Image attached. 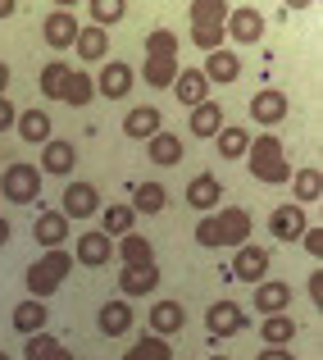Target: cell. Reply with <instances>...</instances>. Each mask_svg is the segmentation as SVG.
<instances>
[{"label": "cell", "instance_id": "cell-1", "mask_svg": "<svg viewBox=\"0 0 323 360\" xmlns=\"http://www.w3.org/2000/svg\"><path fill=\"white\" fill-rule=\"evenodd\" d=\"M246 169H251V178H255V183H264V187H282V183H291V165H287V155H282L278 132H260V137H251V150H246Z\"/></svg>", "mask_w": 323, "mask_h": 360}, {"label": "cell", "instance_id": "cell-2", "mask_svg": "<svg viewBox=\"0 0 323 360\" xmlns=\"http://www.w3.org/2000/svg\"><path fill=\"white\" fill-rule=\"evenodd\" d=\"M141 78H146L155 91L173 87V78H178V37L169 32V27L146 32V64H141Z\"/></svg>", "mask_w": 323, "mask_h": 360}, {"label": "cell", "instance_id": "cell-3", "mask_svg": "<svg viewBox=\"0 0 323 360\" xmlns=\"http://www.w3.org/2000/svg\"><path fill=\"white\" fill-rule=\"evenodd\" d=\"M73 274V255L64 251H46L41 260H32L27 264V274H23V283H27V297L32 301H46V297H55V292L64 288V278Z\"/></svg>", "mask_w": 323, "mask_h": 360}, {"label": "cell", "instance_id": "cell-4", "mask_svg": "<svg viewBox=\"0 0 323 360\" xmlns=\"http://www.w3.org/2000/svg\"><path fill=\"white\" fill-rule=\"evenodd\" d=\"M0 196H5L9 205H32L37 196H41V169L23 165V160L5 165L0 169Z\"/></svg>", "mask_w": 323, "mask_h": 360}, {"label": "cell", "instance_id": "cell-5", "mask_svg": "<svg viewBox=\"0 0 323 360\" xmlns=\"http://www.w3.org/2000/svg\"><path fill=\"white\" fill-rule=\"evenodd\" d=\"M223 37H232L237 46H255V41H264V14H260V9H251V5L228 9Z\"/></svg>", "mask_w": 323, "mask_h": 360}, {"label": "cell", "instance_id": "cell-6", "mask_svg": "<svg viewBox=\"0 0 323 360\" xmlns=\"http://www.w3.org/2000/svg\"><path fill=\"white\" fill-rule=\"evenodd\" d=\"M232 278L260 288V283L269 278V251H264V246H255V242L237 246V255H232Z\"/></svg>", "mask_w": 323, "mask_h": 360}, {"label": "cell", "instance_id": "cell-7", "mask_svg": "<svg viewBox=\"0 0 323 360\" xmlns=\"http://www.w3.org/2000/svg\"><path fill=\"white\" fill-rule=\"evenodd\" d=\"M246 324H251V319L242 315L237 301H214V306L205 310V328H210V338H237V333H246Z\"/></svg>", "mask_w": 323, "mask_h": 360}, {"label": "cell", "instance_id": "cell-8", "mask_svg": "<svg viewBox=\"0 0 323 360\" xmlns=\"http://www.w3.org/2000/svg\"><path fill=\"white\" fill-rule=\"evenodd\" d=\"M64 219H91V214H100V192H96V183H69L64 187Z\"/></svg>", "mask_w": 323, "mask_h": 360}, {"label": "cell", "instance_id": "cell-9", "mask_svg": "<svg viewBox=\"0 0 323 360\" xmlns=\"http://www.w3.org/2000/svg\"><path fill=\"white\" fill-rule=\"evenodd\" d=\"M78 27L82 23L69 14V9H51V14H46V23H41V37H46V46H51V51H73Z\"/></svg>", "mask_w": 323, "mask_h": 360}, {"label": "cell", "instance_id": "cell-10", "mask_svg": "<svg viewBox=\"0 0 323 360\" xmlns=\"http://www.w3.org/2000/svg\"><path fill=\"white\" fill-rule=\"evenodd\" d=\"M91 82H96V96H105V101H123V96L132 91V82H137V73H132L123 60H105L100 78H91Z\"/></svg>", "mask_w": 323, "mask_h": 360}, {"label": "cell", "instance_id": "cell-11", "mask_svg": "<svg viewBox=\"0 0 323 360\" xmlns=\"http://www.w3.org/2000/svg\"><path fill=\"white\" fill-rule=\"evenodd\" d=\"M69 255H73V264H87V269H100V264H110V255H114V242H110L100 229H87Z\"/></svg>", "mask_w": 323, "mask_h": 360}, {"label": "cell", "instance_id": "cell-12", "mask_svg": "<svg viewBox=\"0 0 323 360\" xmlns=\"http://www.w3.org/2000/svg\"><path fill=\"white\" fill-rule=\"evenodd\" d=\"M218 224V242L223 246H246L251 242V214L242 210V205H223V210L214 214Z\"/></svg>", "mask_w": 323, "mask_h": 360}, {"label": "cell", "instance_id": "cell-13", "mask_svg": "<svg viewBox=\"0 0 323 360\" xmlns=\"http://www.w3.org/2000/svg\"><path fill=\"white\" fill-rule=\"evenodd\" d=\"M187 205L201 214H214L218 205H223V183H218L214 174H196L192 183H187Z\"/></svg>", "mask_w": 323, "mask_h": 360}, {"label": "cell", "instance_id": "cell-14", "mask_svg": "<svg viewBox=\"0 0 323 360\" xmlns=\"http://www.w3.org/2000/svg\"><path fill=\"white\" fill-rule=\"evenodd\" d=\"M73 165H78V150H73V141L51 137V141L41 146V165H37V169H46V174H55V178H69Z\"/></svg>", "mask_w": 323, "mask_h": 360}, {"label": "cell", "instance_id": "cell-15", "mask_svg": "<svg viewBox=\"0 0 323 360\" xmlns=\"http://www.w3.org/2000/svg\"><path fill=\"white\" fill-rule=\"evenodd\" d=\"M205 82H218V87H232L237 78H242V60H237L232 51H228V46H218V51H210V60H205Z\"/></svg>", "mask_w": 323, "mask_h": 360}, {"label": "cell", "instance_id": "cell-16", "mask_svg": "<svg viewBox=\"0 0 323 360\" xmlns=\"http://www.w3.org/2000/svg\"><path fill=\"white\" fill-rule=\"evenodd\" d=\"M155 132H164V115H159L155 105H137V110H128V119H123V137H132V141H150Z\"/></svg>", "mask_w": 323, "mask_h": 360}, {"label": "cell", "instance_id": "cell-17", "mask_svg": "<svg viewBox=\"0 0 323 360\" xmlns=\"http://www.w3.org/2000/svg\"><path fill=\"white\" fill-rule=\"evenodd\" d=\"M255 310H260L264 319L269 315H287V306H291V288L287 283H278V278H264L260 288H255Z\"/></svg>", "mask_w": 323, "mask_h": 360}, {"label": "cell", "instance_id": "cell-18", "mask_svg": "<svg viewBox=\"0 0 323 360\" xmlns=\"http://www.w3.org/2000/svg\"><path fill=\"white\" fill-rule=\"evenodd\" d=\"M159 288V264H132L119 269V292L123 297H150Z\"/></svg>", "mask_w": 323, "mask_h": 360}, {"label": "cell", "instance_id": "cell-19", "mask_svg": "<svg viewBox=\"0 0 323 360\" xmlns=\"http://www.w3.org/2000/svg\"><path fill=\"white\" fill-rule=\"evenodd\" d=\"M173 96L183 101L187 110L205 105V101H210V82H205V73H201V69H178V78H173Z\"/></svg>", "mask_w": 323, "mask_h": 360}, {"label": "cell", "instance_id": "cell-20", "mask_svg": "<svg viewBox=\"0 0 323 360\" xmlns=\"http://www.w3.org/2000/svg\"><path fill=\"white\" fill-rule=\"evenodd\" d=\"M305 229L310 224H305V210H301V205H278V210L269 214V233L278 242H301Z\"/></svg>", "mask_w": 323, "mask_h": 360}, {"label": "cell", "instance_id": "cell-21", "mask_svg": "<svg viewBox=\"0 0 323 360\" xmlns=\"http://www.w3.org/2000/svg\"><path fill=\"white\" fill-rule=\"evenodd\" d=\"M32 238L46 246V251H60L64 242H69V219H64L60 210H41L32 224Z\"/></svg>", "mask_w": 323, "mask_h": 360}, {"label": "cell", "instance_id": "cell-22", "mask_svg": "<svg viewBox=\"0 0 323 360\" xmlns=\"http://www.w3.org/2000/svg\"><path fill=\"white\" fill-rule=\"evenodd\" d=\"M251 119L264 123V128L282 123V119H287V96H282V91H273V87L255 91V96H251Z\"/></svg>", "mask_w": 323, "mask_h": 360}, {"label": "cell", "instance_id": "cell-23", "mask_svg": "<svg viewBox=\"0 0 323 360\" xmlns=\"http://www.w3.org/2000/svg\"><path fill=\"white\" fill-rule=\"evenodd\" d=\"M183 324H187L183 301H155V310H150V333H155V338H164V342H169Z\"/></svg>", "mask_w": 323, "mask_h": 360}, {"label": "cell", "instance_id": "cell-24", "mask_svg": "<svg viewBox=\"0 0 323 360\" xmlns=\"http://www.w3.org/2000/svg\"><path fill=\"white\" fill-rule=\"evenodd\" d=\"M146 160L155 169H173L178 160H183V137H178V132H155V137L146 141Z\"/></svg>", "mask_w": 323, "mask_h": 360}, {"label": "cell", "instance_id": "cell-25", "mask_svg": "<svg viewBox=\"0 0 323 360\" xmlns=\"http://www.w3.org/2000/svg\"><path fill=\"white\" fill-rule=\"evenodd\" d=\"M60 101L73 105V110H82V105L96 101V82L87 78V69H69V78H64V87H60Z\"/></svg>", "mask_w": 323, "mask_h": 360}, {"label": "cell", "instance_id": "cell-26", "mask_svg": "<svg viewBox=\"0 0 323 360\" xmlns=\"http://www.w3.org/2000/svg\"><path fill=\"white\" fill-rule=\"evenodd\" d=\"M14 132L23 141H32V146H46V141H51V115H46V110H18Z\"/></svg>", "mask_w": 323, "mask_h": 360}, {"label": "cell", "instance_id": "cell-27", "mask_svg": "<svg viewBox=\"0 0 323 360\" xmlns=\"http://www.w3.org/2000/svg\"><path fill=\"white\" fill-rule=\"evenodd\" d=\"M9 324L18 328L23 338H32V333H46V301H18L14 306V315H9Z\"/></svg>", "mask_w": 323, "mask_h": 360}, {"label": "cell", "instance_id": "cell-28", "mask_svg": "<svg viewBox=\"0 0 323 360\" xmlns=\"http://www.w3.org/2000/svg\"><path fill=\"white\" fill-rule=\"evenodd\" d=\"M137 229V214H132V205H100V233L114 242V238H128V233Z\"/></svg>", "mask_w": 323, "mask_h": 360}, {"label": "cell", "instance_id": "cell-29", "mask_svg": "<svg viewBox=\"0 0 323 360\" xmlns=\"http://www.w3.org/2000/svg\"><path fill=\"white\" fill-rule=\"evenodd\" d=\"M73 51H78V60L82 64H91V60H105L110 55V32H100V27H78V41H73Z\"/></svg>", "mask_w": 323, "mask_h": 360}, {"label": "cell", "instance_id": "cell-30", "mask_svg": "<svg viewBox=\"0 0 323 360\" xmlns=\"http://www.w3.org/2000/svg\"><path fill=\"white\" fill-rule=\"evenodd\" d=\"M214 150H218V160H246V150H251V132L237 128V123H223V132L214 137Z\"/></svg>", "mask_w": 323, "mask_h": 360}, {"label": "cell", "instance_id": "cell-31", "mask_svg": "<svg viewBox=\"0 0 323 360\" xmlns=\"http://www.w3.org/2000/svg\"><path fill=\"white\" fill-rule=\"evenodd\" d=\"M128 328H132V306L119 301V297L105 301V306H100V333H105V338H123Z\"/></svg>", "mask_w": 323, "mask_h": 360}, {"label": "cell", "instance_id": "cell-32", "mask_svg": "<svg viewBox=\"0 0 323 360\" xmlns=\"http://www.w3.org/2000/svg\"><path fill=\"white\" fill-rule=\"evenodd\" d=\"M169 205L164 183H137L132 187V214H159Z\"/></svg>", "mask_w": 323, "mask_h": 360}, {"label": "cell", "instance_id": "cell-33", "mask_svg": "<svg viewBox=\"0 0 323 360\" xmlns=\"http://www.w3.org/2000/svg\"><path fill=\"white\" fill-rule=\"evenodd\" d=\"M119 260H123V269L155 264V246H150V238H141V233H128V238H119Z\"/></svg>", "mask_w": 323, "mask_h": 360}, {"label": "cell", "instance_id": "cell-34", "mask_svg": "<svg viewBox=\"0 0 323 360\" xmlns=\"http://www.w3.org/2000/svg\"><path fill=\"white\" fill-rule=\"evenodd\" d=\"M291 192H296V205L305 210V205H315L319 196H323V174L315 165L310 169H301V174H291Z\"/></svg>", "mask_w": 323, "mask_h": 360}, {"label": "cell", "instance_id": "cell-35", "mask_svg": "<svg viewBox=\"0 0 323 360\" xmlns=\"http://www.w3.org/2000/svg\"><path fill=\"white\" fill-rule=\"evenodd\" d=\"M192 137H218V132H223V110L214 105V101H205V105H196L192 110Z\"/></svg>", "mask_w": 323, "mask_h": 360}, {"label": "cell", "instance_id": "cell-36", "mask_svg": "<svg viewBox=\"0 0 323 360\" xmlns=\"http://www.w3.org/2000/svg\"><path fill=\"white\" fill-rule=\"evenodd\" d=\"M23 352H27V360H73V352L60 342V338H51V333H32Z\"/></svg>", "mask_w": 323, "mask_h": 360}, {"label": "cell", "instance_id": "cell-37", "mask_svg": "<svg viewBox=\"0 0 323 360\" xmlns=\"http://www.w3.org/2000/svg\"><path fill=\"white\" fill-rule=\"evenodd\" d=\"M192 27H223L228 23V5L223 0H192Z\"/></svg>", "mask_w": 323, "mask_h": 360}, {"label": "cell", "instance_id": "cell-38", "mask_svg": "<svg viewBox=\"0 0 323 360\" xmlns=\"http://www.w3.org/2000/svg\"><path fill=\"white\" fill-rule=\"evenodd\" d=\"M123 360H173V347H169L164 338L146 333V338H137V342H132V352L123 356Z\"/></svg>", "mask_w": 323, "mask_h": 360}, {"label": "cell", "instance_id": "cell-39", "mask_svg": "<svg viewBox=\"0 0 323 360\" xmlns=\"http://www.w3.org/2000/svg\"><path fill=\"white\" fill-rule=\"evenodd\" d=\"M291 338H296V319L291 315H269L264 319V342L269 347H287Z\"/></svg>", "mask_w": 323, "mask_h": 360}, {"label": "cell", "instance_id": "cell-40", "mask_svg": "<svg viewBox=\"0 0 323 360\" xmlns=\"http://www.w3.org/2000/svg\"><path fill=\"white\" fill-rule=\"evenodd\" d=\"M123 14H128L123 0H91V27H100V32H105L110 23H119Z\"/></svg>", "mask_w": 323, "mask_h": 360}, {"label": "cell", "instance_id": "cell-41", "mask_svg": "<svg viewBox=\"0 0 323 360\" xmlns=\"http://www.w3.org/2000/svg\"><path fill=\"white\" fill-rule=\"evenodd\" d=\"M64 78H69V64H64V60H46V69H41V96L60 101Z\"/></svg>", "mask_w": 323, "mask_h": 360}, {"label": "cell", "instance_id": "cell-42", "mask_svg": "<svg viewBox=\"0 0 323 360\" xmlns=\"http://www.w3.org/2000/svg\"><path fill=\"white\" fill-rule=\"evenodd\" d=\"M223 41H228V37H223V27H192V46H201L205 55L218 51Z\"/></svg>", "mask_w": 323, "mask_h": 360}, {"label": "cell", "instance_id": "cell-43", "mask_svg": "<svg viewBox=\"0 0 323 360\" xmlns=\"http://www.w3.org/2000/svg\"><path fill=\"white\" fill-rule=\"evenodd\" d=\"M196 242L210 246V251H214V246H223V242H218V224H214V214H205V219L196 224Z\"/></svg>", "mask_w": 323, "mask_h": 360}, {"label": "cell", "instance_id": "cell-44", "mask_svg": "<svg viewBox=\"0 0 323 360\" xmlns=\"http://www.w3.org/2000/svg\"><path fill=\"white\" fill-rule=\"evenodd\" d=\"M301 246H305V255L319 260V255H323V229H305V233H301Z\"/></svg>", "mask_w": 323, "mask_h": 360}, {"label": "cell", "instance_id": "cell-45", "mask_svg": "<svg viewBox=\"0 0 323 360\" xmlns=\"http://www.w3.org/2000/svg\"><path fill=\"white\" fill-rule=\"evenodd\" d=\"M14 119H18L14 101H9V96H0V132H9V128H14Z\"/></svg>", "mask_w": 323, "mask_h": 360}, {"label": "cell", "instance_id": "cell-46", "mask_svg": "<svg viewBox=\"0 0 323 360\" xmlns=\"http://www.w3.org/2000/svg\"><path fill=\"white\" fill-rule=\"evenodd\" d=\"M305 288H310V301H323V269L310 274V283H305Z\"/></svg>", "mask_w": 323, "mask_h": 360}, {"label": "cell", "instance_id": "cell-47", "mask_svg": "<svg viewBox=\"0 0 323 360\" xmlns=\"http://www.w3.org/2000/svg\"><path fill=\"white\" fill-rule=\"evenodd\" d=\"M255 360H296V356H291L287 347H269V352H260Z\"/></svg>", "mask_w": 323, "mask_h": 360}, {"label": "cell", "instance_id": "cell-48", "mask_svg": "<svg viewBox=\"0 0 323 360\" xmlns=\"http://www.w3.org/2000/svg\"><path fill=\"white\" fill-rule=\"evenodd\" d=\"M0 96H9V64L0 60Z\"/></svg>", "mask_w": 323, "mask_h": 360}, {"label": "cell", "instance_id": "cell-49", "mask_svg": "<svg viewBox=\"0 0 323 360\" xmlns=\"http://www.w3.org/2000/svg\"><path fill=\"white\" fill-rule=\"evenodd\" d=\"M9 238H14V229H9V219H0V246H5Z\"/></svg>", "mask_w": 323, "mask_h": 360}, {"label": "cell", "instance_id": "cell-50", "mask_svg": "<svg viewBox=\"0 0 323 360\" xmlns=\"http://www.w3.org/2000/svg\"><path fill=\"white\" fill-rule=\"evenodd\" d=\"M14 14V0H0V18H9Z\"/></svg>", "mask_w": 323, "mask_h": 360}, {"label": "cell", "instance_id": "cell-51", "mask_svg": "<svg viewBox=\"0 0 323 360\" xmlns=\"http://www.w3.org/2000/svg\"><path fill=\"white\" fill-rule=\"evenodd\" d=\"M210 360H232V356H210Z\"/></svg>", "mask_w": 323, "mask_h": 360}, {"label": "cell", "instance_id": "cell-52", "mask_svg": "<svg viewBox=\"0 0 323 360\" xmlns=\"http://www.w3.org/2000/svg\"><path fill=\"white\" fill-rule=\"evenodd\" d=\"M0 360H9V352H0Z\"/></svg>", "mask_w": 323, "mask_h": 360}]
</instances>
